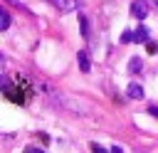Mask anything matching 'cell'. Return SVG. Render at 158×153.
<instances>
[{
    "instance_id": "1",
    "label": "cell",
    "mask_w": 158,
    "mask_h": 153,
    "mask_svg": "<svg viewBox=\"0 0 158 153\" xmlns=\"http://www.w3.org/2000/svg\"><path fill=\"white\" fill-rule=\"evenodd\" d=\"M49 5L57 7L59 12H74L81 2H79V0H49Z\"/></svg>"
},
{
    "instance_id": "2",
    "label": "cell",
    "mask_w": 158,
    "mask_h": 153,
    "mask_svg": "<svg viewBox=\"0 0 158 153\" xmlns=\"http://www.w3.org/2000/svg\"><path fill=\"white\" fill-rule=\"evenodd\" d=\"M131 15L138 17V20H146L148 17V2L146 0H133L131 2Z\"/></svg>"
},
{
    "instance_id": "3",
    "label": "cell",
    "mask_w": 158,
    "mask_h": 153,
    "mask_svg": "<svg viewBox=\"0 0 158 153\" xmlns=\"http://www.w3.org/2000/svg\"><path fill=\"white\" fill-rule=\"evenodd\" d=\"M77 62H79V69H81V72H89V69H91V59H89L86 49H79V54H77Z\"/></svg>"
},
{
    "instance_id": "4",
    "label": "cell",
    "mask_w": 158,
    "mask_h": 153,
    "mask_svg": "<svg viewBox=\"0 0 158 153\" xmlns=\"http://www.w3.org/2000/svg\"><path fill=\"white\" fill-rule=\"evenodd\" d=\"M126 96L128 99H143V86L141 84H128V89H126Z\"/></svg>"
},
{
    "instance_id": "5",
    "label": "cell",
    "mask_w": 158,
    "mask_h": 153,
    "mask_svg": "<svg viewBox=\"0 0 158 153\" xmlns=\"http://www.w3.org/2000/svg\"><path fill=\"white\" fill-rule=\"evenodd\" d=\"M151 39V32H148V27H138V30H133V42H148Z\"/></svg>"
},
{
    "instance_id": "6",
    "label": "cell",
    "mask_w": 158,
    "mask_h": 153,
    "mask_svg": "<svg viewBox=\"0 0 158 153\" xmlns=\"http://www.w3.org/2000/svg\"><path fill=\"white\" fill-rule=\"evenodd\" d=\"M7 27H10V12L0 5V32H5Z\"/></svg>"
},
{
    "instance_id": "7",
    "label": "cell",
    "mask_w": 158,
    "mask_h": 153,
    "mask_svg": "<svg viewBox=\"0 0 158 153\" xmlns=\"http://www.w3.org/2000/svg\"><path fill=\"white\" fill-rule=\"evenodd\" d=\"M79 27H81V37H84V39H89L91 30H89V20H86V15H79Z\"/></svg>"
},
{
    "instance_id": "8",
    "label": "cell",
    "mask_w": 158,
    "mask_h": 153,
    "mask_svg": "<svg viewBox=\"0 0 158 153\" xmlns=\"http://www.w3.org/2000/svg\"><path fill=\"white\" fill-rule=\"evenodd\" d=\"M141 69H143V62H141L138 57H131V59H128V72H131V74H138Z\"/></svg>"
},
{
    "instance_id": "9",
    "label": "cell",
    "mask_w": 158,
    "mask_h": 153,
    "mask_svg": "<svg viewBox=\"0 0 158 153\" xmlns=\"http://www.w3.org/2000/svg\"><path fill=\"white\" fill-rule=\"evenodd\" d=\"M121 42H123V44H126V42H133V32H131V30H126V32L121 35Z\"/></svg>"
},
{
    "instance_id": "10",
    "label": "cell",
    "mask_w": 158,
    "mask_h": 153,
    "mask_svg": "<svg viewBox=\"0 0 158 153\" xmlns=\"http://www.w3.org/2000/svg\"><path fill=\"white\" fill-rule=\"evenodd\" d=\"M91 151H94V153H109V151H106V148H101L99 143H91Z\"/></svg>"
},
{
    "instance_id": "11",
    "label": "cell",
    "mask_w": 158,
    "mask_h": 153,
    "mask_svg": "<svg viewBox=\"0 0 158 153\" xmlns=\"http://www.w3.org/2000/svg\"><path fill=\"white\" fill-rule=\"evenodd\" d=\"M25 153H44V151H40V148H35V146H27V148H25Z\"/></svg>"
},
{
    "instance_id": "12",
    "label": "cell",
    "mask_w": 158,
    "mask_h": 153,
    "mask_svg": "<svg viewBox=\"0 0 158 153\" xmlns=\"http://www.w3.org/2000/svg\"><path fill=\"white\" fill-rule=\"evenodd\" d=\"M148 114H151V116H156V118H158V106H151V109H148Z\"/></svg>"
},
{
    "instance_id": "13",
    "label": "cell",
    "mask_w": 158,
    "mask_h": 153,
    "mask_svg": "<svg viewBox=\"0 0 158 153\" xmlns=\"http://www.w3.org/2000/svg\"><path fill=\"white\" fill-rule=\"evenodd\" d=\"M2 72H5V59H2V54H0V79H2Z\"/></svg>"
},
{
    "instance_id": "14",
    "label": "cell",
    "mask_w": 158,
    "mask_h": 153,
    "mask_svg": "<svg viewBox=\"0 0 158 153\" xmlns=\"http://www.w3.org/2000/svg\"><path fill=\"white\" fill-rule=\"evenodd\" d=\"M111 153H123V148L121 146H111Z\"/></svg>"
}]
</instances>
